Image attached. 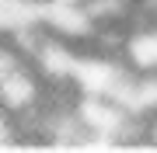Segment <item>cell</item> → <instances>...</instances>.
<instances>
[{
	"instance_id": "2",
	"label": "cell",
	"mask_w": 157,
	"mask_h": 153,
	"mask_svg": "<svg viewBox=\"0 0 157 153\" xmlns=\"http://www.w3.org/2000/svg\"><path fill=\"white\" fill-rule=\"evenodd\" d=\"M45 4H70V7H84L87 0H45Z\"/></svg>"
},
{
	"instance_id": "1",
	"label": "cell",
	"mask_w": 157,
	"mask_h": 153,
	"mask_svg": "<svg viewBox=\"0 0 157 153\" xmlns=\"http://www.w3.org/2000/svg\"><path fill=\"white\" fill-rule=\"evenodd\" d=\"M122 56H126V63L133 70L157 73V24H140V28H133L129 38H126Z\"/></svg>"
}]
</instances>
